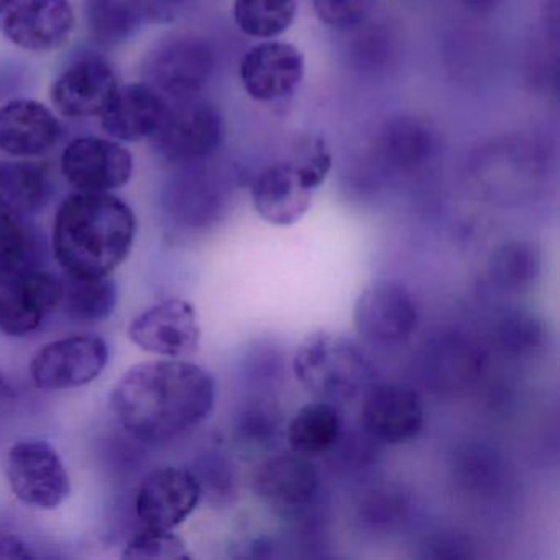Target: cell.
<instances>
[{"instance_id": "cell-19", "label": "cell", "mask_w": 560, "mask_h": 560, "mask_svg": "<svg viewBox=\"0 0 560 560\" xmlns=\"http://www.w3.org/2000/svg\"><path fill=\"white\" fill-rule=\"evenodd\" d=\"M320 478L310 457L296 454L265 458L252 475V490L268 506L298 510L319 491Z\"/></svg>"}, {"instance_id": "cell-12", "label": "cell", "mask_w": 560, "mask_h": 560, "mask_svg": "<svg viewBox=\"0 0 560 560\" xmlns=\"http://www.w3.org/2000/svg\"><path fill=\"white\" fill-rule=\"evenodd\" d=\"M129 337L143 352L183 359L198 350L201 326L196 307L189 301L168 298L132 319Z\"/></svg>"}, {"instance_id": "cell-38", "label": "cell", "mask_w": 560, "mask_h": 560, "mask_svg": "<svg viewBox=\"0 0 560 560\" xmlns=\"http://www.w3.org/2000/svg\"><path fill=\"white\" fill-rule=\"evenodd\" d=\"M460 2L467 11L474 12V14L488 15L500 11L508 0H460Z\"/></svg>"}, {"instance_id": "cell-32", "label": "cell", "mask_w": 560, "mask_h": 560, "mask_svg": "<svg viewBox=\"0 0 560 560\" xmlns=\"http://www.w3.org/2000/svg\"><path fill=\"white\" fill-rule=\"evenodd\" d=\"M498 340L504 352L514 355L533 353L544 340L542 323L533 314L514 313L504 317L498 327Z\"/></svg>"}, {"instance_id": "cell-14", "label": "cell", "mask_w": 560, "mask_h": 560, "mask_svg": "<svg viewBox=\"0 0 560 560\" xmlns=\"http://www.w3.org/2000/svg\"><path fill=\"white\" fill-rule=\"evenodd\" d=\"M201 498L195 471L183 467L156 468L137 491V517L149 529L173 530L195 513Z\"/></svg>"}, {"instance_id": "cell-23", "label": "cell", "mask_w": 560, "mask_h": 560, "mask_svg": "<svg viewBox=\"0 0 560 560\" xmlns=\"http://www.w3.org/2000/svg\"><path fill=\"white\" fill-rule=\"evenodd\" d=\"M342 418L332 402H307L291 419L287 428L291 451L304 457H316L337 447L342 439Z\"/></svg>"}, {"instance_id": "cell-39", "label": "cell", "mask_w": 560, "mask_h": 560, "mask_svg": "<svg viewBox=\"0 0 560 560\" xmlns=\"http://www.w3.org/2000/svg\"><path fill=\"white\" fill-rule=\"evenodd\" d=\"M150 11H152L153 21H163L173 14V9L179 4L182 0H147Z\"/></svg>"}, {"instance_id": "cell-31", "label": "cell", "mask_w": 560, "mask_h": 560, "mask_svg": "<svg viewBox=\"0 0 560 560\" xmlns=\"http://www.w3.org/2000/svg\"><path fill=\"white\" fill-rule=\"evenodd\" d=\"M124 559H191L188 546L173 530L149 529L143 527L137 533L122 553Z\"/></svg>"}, {"instance_id": "cell-1", "label": "cell", "mask_w": 560, "mask_h": 560, "mask_svg": "<svg viewBox=\"0 0 560 560\" xmlns=\"http://www.w3.org/2000/svg\"><path fill=\"white\" fill-rule=\"evenodd\" d=\"M214 375L196 363L170 359L132 366L114 386L117 421L143 442H166L201 424L214 409Z\"/></svg>"}, {"instance_id": "cell-34", "label": "cell", "mask_w": 560, "mask_h": 560, "mask_svg": "<svg viewBox=\"0 0 560 560\" xmlns=\"http://www.w3.org/2000/svg\"><path fill=\"white\" fill-rule=\"evenodd\" d=\"M362 508L363 521L373 529H392L406 513L405 500L393 491H375Z\"/></svg>"}, {"instance_id": "cell-4", "label": "cell", "mask_w": 560, "mask_h": 560, "mask_svg": "<svg viewBox=\"0 0 560 560\" xmlns=\"http://www.w3.org/2000/svg\"><path fill=\"white\" fill-rule=\"evenodd\" d=\"M332 156L320 139L310 140L296 159L277 163L258 173L252 185L255 211L268 224L291 228L313 205L317 189L326 183Z\"/></svg>"}, {"instance_id": "cell-37", "label": "cell", "mask_w": 560, "mask_h": 560, "mask_svg": "<svg viewBox=\"0 0 560 560\" xmlns=\"http://www.w3.org/2000/svg\"><path fill=\"white\" fill-rule=\"evenodd\" d=\"M431 549L439 550L434 553L435 557H465L458 549H470V540L458 534H442L432 540Z\"/></svg>"}, {"instance_id": "cell-2", "label": "cell", "mask_w": 560, "mask_h": 560, "mask_svg": "<svg viewBox=\"0 0 560 560\" xmlns=\"http://www.w3.org/2000/svg\"><path fill=\"white\" fill-rule=\"evenodd\" d=\"M136 234V214L122 199L77 191L58 208L51 245L65 273L107 277L129 257Z\"/></svg>"}, {"instance_id": "cell-16", "label": "cell", "mask_w": 560, "mask_h": 560, "mask_svg": "<svg viewBox=\"0 0 560 560\" xmlns=\"http://www.w3.org/2000/svg\"><path fill=\"white\" fill-rule=\"evenodd\" d=\"M74 25L70 0H19L5 12L2 32L22 50L48 54L68 44Z\"/></svg>"}, {"instance_id": "cell-40", "label": "cell", "mask_w": 560, "mask_h": 560, "mask_svg": "<svg viewBox=\"0 0 560 560\" xmlns=\"http://www.w3.org/2000/svg\"><path fill=\"white\" fill-rule=\"evenodd\" d=\"M14 396V392H12L11 385H9L8 380L4 378V375L0 373V401H8Z\"/></svg>"}, {"instance_id": "cell-36", "label": "cell", "mask_w": 560, "mask_h": 560, "mask_svg": "<svg viewBox=\"0 0 560 560\" xmlns=\"http://www.w3.org/2000/svg\"><path fill=\"white\" fill-rule=\"evenodd\" d=\"M0 559H35L34 550L14 534H0Z\"/></svg>"}, {"instance_id": "cell-25", "label": "cell", "mask_w": 560, "mask_h": 560, "mask_svg": "<svg viewBox=\"0 0 560 560\" xmlns=\"http://www.w3.org/2000/svg\"><path fill=\"white\" fill-rule=\"evenodd\" d=\"M149 19L143 0H90L88 27L96 44H122Z\"/></svg>"}, {"instance_id": "cell-35", "label": "cell", "mask_w": 560, "mask_h": 560, "mask_svg": "<svg viewBox=\"0 0 560 560\" xmlns=\"http://www.w3.org/2000/svg\"><path fill=\"white\" fill-rule=\"evenodd\" d=\"M196 478L201 485V491L206 488L212 490L215 497L231 498L237 493V478L235 470L228 458L219 457L218 454L208 455L202 462L201 474H196Z\"/></svg>"}, {"instance_id": "cell-8", "label": "cell", "mask_w": 560, "mask_h": 560, "mask_svg": "<svg viewBox=\"0 0 560 560\" xmlns=\"http://www.w3.org/2000/svg\"><path fill=\"white\" fill-rule=\"evenodd\" d=\"M225 127L221 113L208 101L196 97L168 104L165 120L153 139L166 159L199 163L221 149Z\"/></svg>"}, {"instance_id": "cell-15", "label": "cell", "mask_w": 560, "mask_h": 560, "mask_svg": "<svg viewBox=\"0 0 560 560\" xmlns=\"http://www.w3.org/2000/svg\"><path fill=\"white\" fill-rule=\"evenodd\" d=\"M303 51L287 42L265 40L252 47L238 67L242 86L257 103L287 100L303 83Z\"/></svg>"}, {"instance_id": "cell-33", "label": "cell", "mask_w": 560, "mask_h": 560, "mask_svg": "<svg viewBox=\"0 0 560 560\" xmlns=\"http://www.w3.org/2000/svg\"><path fill=\"white\" fill-rule=\"evenodd\" d=\"M375 4L376 0H313L317 19L339 31H349L365 24Z\"/></svg>"}, {"instance_id": "cell-28", "label": "cell", "mask_w": 560, "mask_h": 560, "mask_svg": "<svg viewBox=\"0 0 560 560\" xmlns=\"http://www.w3.org/2000/svg\"><path fill=\"white\" fill-rule=\"evenodd\" d=\"M232 15L247 37L275 40L294 24L298 0H234Z\"/></svg>"}, {"instance_id": "cell-7", "label": "cell", "mask_w": 560, "mask_h": 560, "mask_svg": "<svg viewBox=\"0 0 560 560\" xmlns=\"http://www.w3.org/2000/svg\"><path fill=\"white\" fill-rule=\"evenodd\" d=\"M211 45L196 35H176L145 58L147 83L173 101L199 96L214 74Z\"/></svg>"}, {"instance_id": "cell-6", "label": "cell", "mask_w": 560, "mask_h": 560, "mask_svg": "<svg viewBox=\"0 0 560 560\" xmlns=\"http://www.w3.org/2000/svg\"><path fill=\"white\" fill-rule=\"evenodd\" d=\"M61 280L37 265L0 270V334L24 337L60 307Z\"/></svg>"}, {"instance_id": "cell-3", "label": "cell", "mask_w": 560, "mask_h": 560, "mask_svg": "<svg viewBox=\"0 0 560 560\" xmlns=\"http://www.w3.org/2000/svg\"><path fill=\"white\" fill-rule=\"evenodd\" d=\"M293 373L307 393L332 405L359 398L375 376L372 362L352 339L327 330L311 334L300 343Z\"/></svg>"}, {"instance_id": "cell-5", "label": "cell", "mask_w": 560, "mask_h": 560, "mask_svg": "<svg viewBox=\"0 0 560 560\" xmlns=\"http://www.w3.org/2000/svg\"><path fill=\"white\" fill-rule=\"evenodd\" d=\"M14 497L34 510H57L71 493L70 475L57 448L42 439L15 442L5 465Z\"/></svg>"}, {"instance_id": "cell-22", "label": "cell", "mask_w": 560, "mask_h": 560, "mask_svg": "<svg viewBox=\"0 0 560 560\" xmlns=\"http://www.w3.org/2000/svg\"><path fill=\"white\" fill-rule=\"evenodd\" d=\"M376 153L396 170H415L434 155L438 140L431 126L416 117L388 120L376 136Z\"/></svg>"}, {"instance_id": "cell-26", "label": "cell", "mask_w": 560, "mask_h": 560, "mask_svg": "<svg viewBox=\"0 0 560 560\" xmlns=\"http://www.w3.org/2000/svg\"><path fill=\"white\" fill-rule=\"evenodd\" d=\"M428 375L438 388L457 389L470 385L480 372V357L470 342L462 337L448 336L439 340L428 353Z\"/></svg>"}, {"instance_id": "cell-17", "label": "cell", "mask_w": 560, "mask_h": 560, "mask_svg": "<svg viewBox=\"0 0 560 560\" xmlns=\"http://www.w3.org/2000/svg\"><path fill=\"white\" fill-rule=\"evenodd\" d=\"M119 90L107 61L88 57L68 67L51 86V103L61 116L86 119L101 116Z\"/></svg>"}, {"instance_id": "cell-18", "label": "cell", "mask_w": 560, "mask_h": 560, "mask_svg": "<svg viewBox=\"0 0 560 560\" xmlns=\"http://www.w3.org/2000/svg\"><path fill=\"white\" fill-rule=\"evenodd\" d=\"M168 104V100L147 81L119 86L100 116L101 127L117 142L152 139L165 120Z\"/></svg>"}, {"instance_id": "cell-21", "label": "cell", "mask_w": 560, "mask_h": 560, "mask_svg": "<svg viewBox=\"0 0 560 560\" xmlns=\"http://www.w3.org/2000/svg\"><path fill=\"white\" fill-rule=\"evenodd\" d=\"M54 195V178L45 163L18 159L0 163V211L28 218L42 211Z\"/></svg>"}, {"instance_id": "cell-27", "label": "cell", "mask_w": 560, "mask_h": 560, "mask_svg": "<svg viewBox=\"0 0 560 560\" xmlns=\"http://www.w3.org/2000/svg\"><path fill=\"white\" fill-rule=\"evenodd\" d=\"M488 270L500 290L523 293L539 278L540 255L529 242L510 241L493 252Z\"/></svg>"}, {"instance_id": "cell-29", "label": "cell", "mask_w": 560, "mask_h": 560, "mask_svg": "<svg viewBox=\"0 0 560 560\" xmlns=\"http://www.w3.org/2000/svg\"><path fill=\"white\" fill-rule=\"evenodd\" d=\"M281 416L277 402L267 398L254 399L238 415V438L252 447L270 444L280 434L283 424Z\"/></svg>"}, {"instance_id": "cell-9", "label": "cell", "mask_w": 560, "mask_h": 560, "mask_svg": "<svg viewBox=\"0 0 560 560\" xmlns=\"http://www.w3.org/2000/svg\"><path fill=\"white\" fill-rule=\"evenodd\" d=\"M109 346L97 336H70L45 343L31 360L34 385L45 392L81 388L100 378Z\"/></svg>"}, {"instance_id": "cell-20", "label": "cell", "mask_w": 560, "mask_h": 560, "mask_svg": "<svg viewBox=\"0 0 560 560\" xmlns=\"http://www.w3.org/2000/svg\"><path fill=\"white\" fill-rule=\"evenodd\" d=\"M63 136L54 110L34 100H14L0 107V150L14 159H37Z\"/></svg>"}, {"instance_id": "cell-11", "label": "cell", "mask_w": 560, "mask_h": 560, "mask_svg": "<svg viewBox=\"0 0 560 560\" xmlns=\"http://www.w3.org/2000/svg\"><path fill=\"white\" fill-rule=\"evenodd\" d=\"M61 173L77 191L113 192L132 178L133 156L117 140L81 137L65 149Z\"/></svg>"}, {"instance_id": "cell-30", "label": "cell", "mask_w": 560, "mask_h": 560, "mask_svg": "<svg viewBox=\"0 0 560 560\" xmlns=\"http://www.w3.org/2000/svg\"><path fill=\"white\" fill-rule=\"evenodd\" d=\"M35 241L22 218L0 211V270L35 265Z\"/></svg>"}, {"instance_id": "cell-24", "label": "cell", "mask_w": 560, "mask_h": 560, "mask_svg": "<svg viewBox=\"0 0 560 560\" xmlns=\"http://www.w3.org/2000/svg\"><path fill=\"white\" fill-rule=\"evenodd\" d=\"M117 306L116 281L107 277L68 275L61 280L60 307L78 324H100L113 316Z\"/></svg>"}, {"instance_id": "cell-10", "label": "cell", "mask_w": 560, "mask_h": 560, "mask_svg": "<svg viewBox=\"0 0 560 560\" xmlns=\"http://www.w3.org/2000/svg\"><path fill=\"white\" fill-rule=\"evenodd\" d=\"M353 324L359 336L373 346H399L418 329V304L401 281L378 280L357 298Z\"/></svg>"}, {"instance_id": "cell-41", "label": "cell", "mask_w": 560, "mask_h": 560, "mask_svg": "<svg viewBox=\"0 0 560 560\" xmlns=\"http://www.w3.org/2000/svg\"><path fill=\"white\" fill-rule=\"evenodd\" d=\"M19 0H0V15L5 14L12 5L18 4Z\"/></svg>"}, {"instance_id": "cell-13", "label": "cell", "mask_w": 560, "mask_h": 560, "mask_svg": "<svg viewBox=\"0 0 560 560\" xmlns=\"http://www.w3.org/2000/svg\"><path fill=\"white\" fill-rule=\"evenodd\" d=\"M360 422L372 441L406 444L424 429V401L415 388L401 383L372 385L363 393Z\"/></svg>"}]
</instances>
